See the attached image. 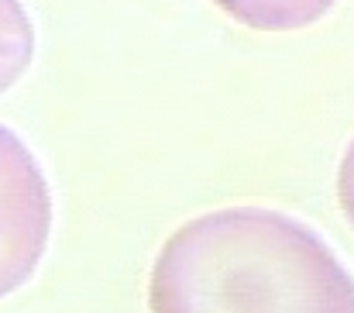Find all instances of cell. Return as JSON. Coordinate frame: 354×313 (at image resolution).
Returning <instances> with one entry per match:
<instances>
[{
	"label": "cell",
	"mask_w": 354,
	"mask_h": 313,
	"mask_svg": "<svg viewBox=\"0 0 354 313\" xmlns=\"http://www.w3.org/2000/svg\"><path fill=\"white\" fill-rule=\"evenodd\" d=\"M251 31H299L330 14L337 0H214Z\"/></svg>",
	"instance_id": "3"
},
{
	"label": "cell",
	"mask_w": 354,
	"mask_h": 313,
	"mask_svg": "<svg viewBox=\"0 0 354 313\" xmlns=\"http://www.w3.org/2000/svg\"><path fill=\"white\" fill-rule=\"evenodd\" d=\"M151 313H354V276L303 220L224 207L186 220L162 244Z\"/></svg>",
	"instance_id": "1"
},
{
	"label": "cell",
	"mask_w": 354,
	"mask_h": 313,
	"mask_svg": "<svg viewBox=\"0 0 354 313\" xmlns=\"http://www.w3.org/2000/svg\"><path fill=\"white\" fill-rule=\"evenodd\" d=\"M341 204H344V213L354 220V145L344 155V166H341Z\"/></svg>",
	"instance_id": "5"
},
{
	"label": "cell",
	"mask_w": 354,
	"mask_h": 313,
	"mask_svg": "<svg viewBox=\"0 0 354 313\" xmlns=\"http://www.w3.org/2000/svg\"><path fill=\"white\" fill-rule=\"evenodd\" d=\"M52 234V190L35 152L0 124V300L41 265Z\"/></svg>",
	"instance_id": "2"
},
{
	"label": "cell",
	"mask_w": 354,
	"mask_h": 313,
	"mask_svg": "<svg viewBox=\"0 0 354 313\" xmlns=\"http://www.w3.org/2000/svg\"><path fill=\"white\" fill-rule=\"evenodd\" d=\"M35 62V24L24 0H0V93L17 87V80Z\"/></svg>",
	"instance_id": "4"
}]
</instances>
